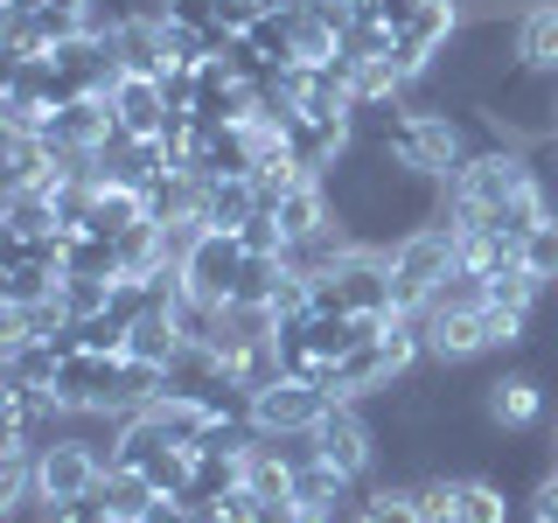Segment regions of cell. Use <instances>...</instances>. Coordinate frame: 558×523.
<instances>
[{
    "instance_id": "obj_1",
    "label": "cell",
    "mask_w": 558,
    "mask_h": 523,
    "mask_svg": "<svg viewBox=\"0 0 558 523\" xmlns=\"http://www.w3.org/2000/svg\"><path fill=\"white\" fill-rule=\"evenodd\" d=\"M391 301H398V314H418L433 301V287L461 266V238L447 231V223H426V231H412L405 244H391Z\"/></svg>"
},
{
    "instance_id": "obj_2",
    "label": "cell",
    "mask_w": 558,
    "mask_h": 523,
    "mask_svg": "<svg viewBox=\"0 0 558 523\" xmlns=\"http://www.w3.org/2000/svg\"><path fill=\"white\" fill-rule=\"evenodd\" d=\"M244 238L238 231H203L196 238V252L182 258V287L196 293V301L209 307H231V293H238V279H244Z\"/></svg>"
},
{
    "instance_id": "obj_3",
    "label": "cell",
    "mask_w": 558,
    "mask_h": 523,
    "mask_svg": "<svg viewBox=\"0 0 558 523\" xmlns=\"http://www.w3.org/2000/svg\"><path fill=\"white\" fill-rule=\"evenodd\" d=\"M314 447H322V461H336L342 475L371 482V467H377V426H371V412H363L356 398H336V405L322 412Z\"/></svg>"
},
{
    "instance_id": "obj_4",
    "label": "cell",
    "mask_w": 558,
    "mask_h": 523,
    "mask_svg": "<svg viewBox=\"0 0 558 523\" xmlns=\"http://www.w3.org/2000/svg\"><path fill=\"white\" fill-rule=\"evenodd\" d=\"M35 475H43V502H77V496H92V488H98L105 453L57 433V440H43V453H35Z\"/></svg>"
},
{
    "instance_id": "obj_5",
    "label": "cell",
    "mask_w": 558,
    "mask_h": 523,
    "mask_svg": "<svg viewBox=\"0 0 558 523\" xmlns=\"http://www.w3.org/2000/svg\"><path fill=\"white\" fill-rule=\"evenodd\" d=\"M105 57H112L126 77H161L168 70V35H161V14H119V22L98 28Z\"/></svg>"
},
{
    "instance_id": "obj_6",
    "label": "cell",
    "mask_w": 558,
    "mask_h": 523,
    "mask_svg": "<svg viewBox=\"0 0 558 523\" xmlns=\"http://www.w3.org/2000/svg\"><path fill=\"white\" fill-rule=\"evenodd\" d=\"M328 405H336L328 391H314V384H301V377H279L272 391L252 398V426L258 433H314Z\"/></svg>"
},
{
    "instance_id": "obj_7",
    "label": "cell",
    "mask_w": 558,
    "mask_h": 523,
    "mask_svg": "<svg viewBox=\"0 0 558 523\" xmlns=\"http://www.w3.org/2000/svg\"><path fill=\"white\" fill-rule=\"evenodd\" d=\"M488 418H496L502 433H531L545 426V377L537 370H496V384H488Z\"/></svg>"
},
{
    "instance_id": "obj_8",
    "label": "cell",
    "mask_w": 558,
    "mask_h": 523,
    "mask_svg": "<svg viewBox=\"0 0 558 523\" xmlns=\"http://www.w3.org/2000/svg\"><path fill=\"white\" fill-rule=\"evenodd\" d=\"M112 119L126 133H140V139H161L168 133V98H161V77H119L112 92Z\"/></svg>"
},
{
    "instance_id": "obj_9",
    "label": "cell",
    "mask_w": 558,
    "mask_h": 523,
    "mask_svg": "<svg viewBox=\"0 0 558 523\" xmlns=\"http://www.w3.org/2000/svg\"><path fill=\"white\" fill-rule=\"evenodd\" d=\"M57 196H49V182L35 188H8L0 196V238H57Z\"/></svg>"
},
{
    "instance_id": "obj_10",
    "label": "cell",
    "mask_w": 558,
    "mask_h": 523,
    "mask_svg": "<svg viewBox=\"0 0 558 523\" xmlns=\"http://www.w3.org/2000/svg\"><path fill=\"white\" fill-rule=\"evenodd\" d=\"M258 209V182L252 174H223V182H203V231H244Z\"/></svg>"
},
{
    "instance_id": "obj_11",
    "label": "cell",
    "mask_w": 558,
    "mask_h": 523,
    "mask_svg": "<svg viewBox=\"0 0 558 523\" xmlns=\"http://www.w3.org/2000/svg\"><path fill=\"white\" fill-rule=\"evenodd\" d=\"M92 496L105 502V510H112L119 523H140L154 510V502H161V488H154L147 475H140V467H119V461H105V475H98V488Z\"/></svg>"
},
{
    "instance_id": "obj_12",
    "label": "cell",
    "mask_w": 558,
    "mask_h": 523,
    "mask_svg": "<svg viewBox=\"0 0 558 523\" xmlns=\"http://www.w3.org/2000/svg\"><path fill=\"white\" fill-rule=\"evenodd\" d=\"M182 349H189V336H182V321H174V307H147L133 321V336H126V356L154 363V370H168Z\"/></svg>"
},
{
    "instance_id": "obj_13",
    "label": "cell",
    "mask_w": 558,
    "mask_h": 523,
    "mask_svg": "<svg viewBox=\"0 0 558 523\" xmlns=\"http://www.w3.org/2000/svg\"><path fill=\"white\" fill-rule=\"evenodd\" d=\"M0 168H8V188L57 182V154H49L43 133H8V126H0Z\"/></svg>"
},
{
    "instance_id": "obj_14",
    "label": "cell",
    "mask_w": 558,
    "mask_h": 523,
    "mask_svg": "<svg viewBox=\"0 0 558 523\" xmlns=\"http://www.w3.org/2000/svg\"><path fill=\"white\" fill-rule=\"evenodd\" d=\"M63 272L70 279H126V258L98 231H63Z\"/></svg>"
},
{
    "instance_id": "obj_15",
    "label": "cell",
    "mask_w": 558,
    "mask_h": 523,
    "mask_svg": "<svg viewBox=\"0 0 558 523\" xmlns=\"http://www.w3.org/2000/svg\"><path fill=\"white\" fill-rule=\"evenodd\" d=\"M453 523H517V488H502L496 475H461Z\"/></svg>"
},
{
    "instance_id": "obj_16",
    "label": "cell",
    "mask_w": 558,
    "mask_h": 523,
    "mask_svg": "<svg viewBox=\"0 0 558 523\" xmlns=\"http://www.w3.org/2000/svg\"><path fill=\"white\" fill-rule=\"evenodd\" d=\"M517 57L531 63V70H558V0H523Z\"/></svg>"
},
{
    "instance_id": "obj_17",
    "label": "cell",
    "mask_w": 558,
    "mask_h": 523,
    "mask_svg": "<svg viewBox=\"0 0 558 523\" xmlns=\"http://www.w3.org/2000/svg\"><path fill=\"white\" fill-rule=\"evenodd\" d=\"M147 412H154V426H161L174 447H189V453L203 447V433H209V405H203V398H182V391H168L161 405H147Z\"/></svg>"
},
{
    "instance_id": "obj_18",
    "label": "cell",
    "mask_w": 558,
    "mask_h": 523,
    "mask_svg": "<svg viewBox=\"0 0 558 523\" xmlns=\"http://www.w3.org/2000/svg\"><path fill=\"white\" fill-rule=\"evenodd\" d=\"M231 377L258 398V391H272V384L287 377V356H279V342H252V349H244V356L231 363Z\"/></svg>"
},
{
    "instance_id": "obj_19",
    "label": "cell",
    "mask_w": 558,
    "mask_h": 523,
    "mask_svg": "<svg viewBox=\"0 0 558 523\" xmlns=\"http://www.w3.org/2000/svg\"><path fill=\"white\" fill-rule=\"evenodd\" d=\"M189 482L209 488V496H238L244 488V453H196V475Z\"/></svg>"
},
{
    "instance_id": "obj_20",
    "label": "cell",
    "mask_w": 558,
    "mask_h": 523,
    "mask_svg": "<svg viewBox=\"0 0 558 523\" xmlns=\"http://www.w3.org/2000/svg\"><path fill=\"white\" fill-rule=\"evenodd\" d=\"M279 272H287V258H244V279H238V293L231 301H252V307H272V287H279Z\"/></svg>"
},
{
    "instance_id": "obj_21",
    "label": "cell",
    "mask_w": 558,
    "mask_h": 523,
    "mask_svg": "<svg viewBox=\"0 0 558 523\" xmlns=\"http://www.w3.org/2000/svg\"><path fill=\"white\" fill-rule=\"evenodd\" d=\"M523 266H531L537 279H545V287L558 279V217H545L531 238H523Z\"/></svg>"
},
{
    "instance_id": "obj_22",
    "label": "cell",
    "mask_w": 558,
    "mask_h": 523,
    "mask_svg": "<svg viewBox=\"0 0 558 523\" xmlns=\"http://www.w3.org/2000/svg\"><path fill=\"white\" fill-rule=\"evenodd\" d=\"M238 238H244V252H258V258H287V231H279V217H272L266 203L252 209V223H244Z\"/></svg>"
},
{
    "instance_id": "obj_23",
    "label": "cell",
    "mask_w": 558,
    "mask_h": 523,
    "mask_svg": "<svg viewBox=\"0 0 558 523\" xmlns=\"http://www.w3.org/2000/svg\"><path fill=\"white\" fill-rule=\"evenodd\" d=\"M43 523H119L98 496H77V502H43Z\"/></svg>"
},
{
    "instance_id": "obj_24",
    "label": "cell",
    "mask_w": 558,
    "mask_h": 523,
    "mask_svg": "<svg viewBox=\"0 0 558 523\" xmlns=\"http://www.w3.org/2000/svg\"><path fill=\"white\" fill-rule=\"evenodd\" d=\"M168 22H189V28H217L223 22V0H161Z\"/></svg>"
},
{
    "instance_id": "obj_25",
    "label": "cell",
    "mask_w": 558,
    "mask_h": 523,
    "mask_svg": "<svg viewBox=\"0 0 558 523\" xmlns=\"http://www.w3.org/2000/svg\"><path fill=\"white\" fill-rule=\"evenodd\" d=\"M523 523H558V467L523 496Z\"/></svg>"
},
{
    "instance_id": "obj_26",
    "label": "cell",
    "mask_w": 558,
    "mask_h": 523,
    "mask_svg": "<svg viewBox=\"0 0 558 523\" xmlns=\"http://www.w3.org/2000/svg\"><path fill=\"white\" fill-rule=\"evenodd\" d=\"M258 22H266V0H223V28L231 35H252Z\"/></svg>"
},
{
    "instance_id": "obj_27",
    "label": "cell",
    "mask_w": 558,
    "mask_h": 523,
    "mask_svg": "<svg viewBox=\"0 0 558 523\" xmlns=\"http://www.w3.org/2000/svg\"><path fill=\"white\" fill-rule=\"evenodd\" d=\"M140 523H196V516H189V510H182V502H174V496H161V502H154V510L140 516Z\"/></svg>"
},
{
    "instance_id": "obj_28",
    "label": "cell",
    "mask_w": 558,
    "mask_h": 523,
    "mask_svg": "<svg viewBox=\"0 0 558 523\" xmlns=\"http://www.w3.org/2000/svg\"><path fill=\"white\" fill-rule=\"evenodd\" d=\"M43 0H0V14H35Z\"/></svg>"
},
{
    "instance_id": "obj_29",
    "label": "cell",
    "mask_w": 558,
    "mask_h": 523,
    "mask_svg": "<svg viewBox=\"0 0 558 523\" xmlns=\"http://www.w3.org/2000/svg\"><path fill=\"white\" fill-rule=\"evenodd\" d=\"M551 453H558V433H551Z\"/></svg>"
}]
</instances>
